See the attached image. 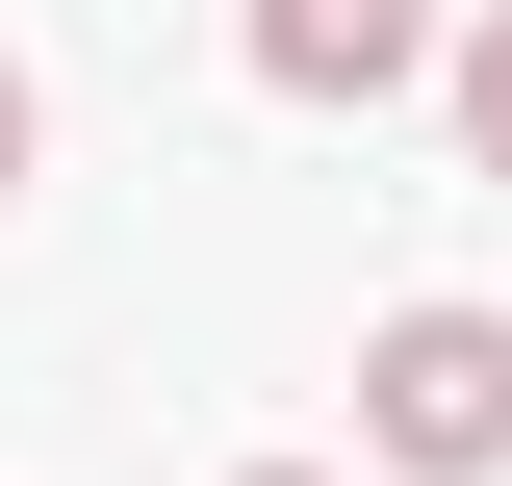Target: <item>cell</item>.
I'll return each instance as SVG.
<instances>
[{
	"mask_svg": "<svg viewBox=\"0 0 512 486\" xmlns=\"http://www.w3.org/2000/svg\"><path fill=\"white\" fill-rule=\"evenodd\" d=\"M359 461H410V486L512 461V307H384L359 333Z\"/></svg>",
	"mask_w": 512,
	"mask_h": 486,
	"instance_id": "cell-1",
	"label": "cell"
},
{
	"mask_svg": "<svg viewBox=\"0 0 512 486\" xmlns=\"http://www.w3.org/2000/svg\"><path fill=\"white\" fill-rule=\"evenodd\" d=\"M256 77L282 103H384V77H436V0H256Z\"/></svg>",
	"mask_w": 512,
	"mask_h": 486,
	"instance_id": "cell-2",
	"label": "cell"
},
{
	"mask_svg": "<svg viewBox=\"0 0 512 486\" xmlns=\"http://www.w3.org/2000/svg\"><path fill=\"white\" fill-rule=\"evenodd\" d=\"M461 154H487V180H512V0H487V26H461Z\"/></svg>",
	"mask_w": 512,
	"mask_h": 486,
	"instance_id": "cell-3",
	"label": "cell"
},
{
	"mask_svg": "<svg viewBox=\"0 0 512 486\" xmlns=\"http://www.w3.org/2000/svg\"><path fill=\"white\" fill-rule=\"evenodd\" d=\"M0 205H26V52H0Z\"/></svg>",
	"mask_w": 512,
	"mask_h": 486,
	"instance_id": "cell-4",
	"label": "cell"
},
{
	"mask_svg": "<svg viewBox=\"0 0 512 486\" xmlns=\"http://www.w3.org/2000/svg\"><path fill=\"white\" fill-rule=\"evenodd\" d=\"M256 486H359V461H256Z\"/></svg>",
	"mask_w": 512,
	"mask_h": 486,
	"instance_id": "cell-5",
	"label": "cell"
}]
</instances>
